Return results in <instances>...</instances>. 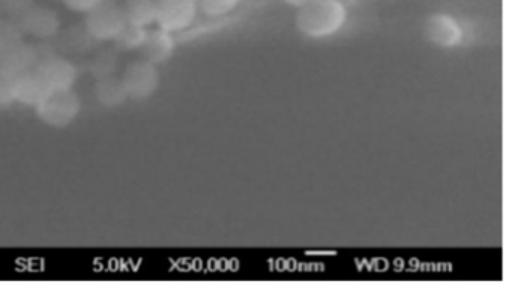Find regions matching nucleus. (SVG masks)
Returning <instances> with one entry per match:
<instances>
[{
	"mask_svg": "<svg viewBox=\"0 0 512 290\" xmlns=\"http://www.w3.org/2000/svg\"><path fill=\"white\" fill-rule=\"evenodd\" d=\"M347 22V10L340 0H310L298 8L296 28L305 37L320 40L337 34Z\"/></svg>",
	"mask_w": 512,
	"mask_h": 290,
	"instance_id": "obj_1",
	"label": "nucleus"
},
{
	"mask_svg": "<svg viewBox=\"0 0 512 290\" xmlns=\"http://www.w3.org/2000/svg\"><path fill=\"white\" fill-rule=\"evenodd\" d=\"M82 112V101L74 89L50 91L35 107L38 119L47 127L65 128L73 124Z\"/></svg>",
	"mask_w": 512,
	"mask_h": 290,
	"instance_id": "obj_2",
	"label": "nucleus"
},
{
	"mask_svg": "<svg viewBox=\"0 0 512 290\" xmlns=\"http://www.w3.org/2000/svg\"><path fill=\"white\" fill-rule=\"evenodd\" d=\"M121 80L128 100L146 101L154 97L160 89V70L146 59H137L125 67Z\"/></svg>",
	"mask_w": 512,
	"mask_h": 290,
	"instance_id": "obj_3",
	"label": "nucleus"
},
{
	"mask_svg": "<svg viewBox=\"0 0 512 290\" xmlns=\"http://www.w3.org/2000/svg\"><path fill=\"white\" fill-rule=\"evenodd\" d=\"M125 25L124 8L115 0H103L86 14L85 28L95 41H115Z\"/></svg>",
	"mask_w": 512,
	"mask_h": 290,
	"instance_id": "obj_4",
	"label": "nucleus"
},
{
	"mask_svg": "<svg viewBox=\"0 0 512 290\" xmlns=\"http://www.w3.org/2000/svg\"><path fill=\"white\" fill-rule=\"evenodd\" d=\"M197 13V0H158L155 25L170 34H176L190 28Z\"/></svg>",
	"mask_w": 512,
	"mask_h": 290,
	"instance_id": "obj_5",
	"label": "nucleus"
},
{
	"mask_svg": "<svg viewBox=\"0 0 512 290\" xmlns=\"http://www.w3.org/2000/svg\"><path fill=\"white\" fill-rule=\"evenodd\" d=\"M50 91H68L74 89L79 80V70L70 59L58 55L38 62L35 67Z\"/></svg>",
	"mask_w": 512,
	"mask_h": 290,
	"instance_id": "obj_6",
	"label": "nucleus"
},
{
	"mask_svg": "<svg viewBox=\"0 0 512 290\" xmlns=\"http://www.w3.org/2000/svg\"><path fill=\"white\" fill-rule=\"evenodd\" d=\"M23 32L38 41L53 40L62 29L61 17L52 8L34 5L22 19L19 20Z\"/></svg>",
	"mask_w": 512,
	"mask_h": 290,
	"instance_id": "obj_7",
	"label": "nucleus"
},
{
	"mask_svg": "<svg viewBox=\"0 0 512 290\" xmlns=\"http://www.w3.org/2000/svg\"><path fill=\"white\" fill-rule=\"evenodd\" d=\"M424 32L430 43L443 49L458 46L463 40L460 23L448 14H433L425 23Z\"/></svg>",
	"mask_w": 512,
	"mask_h": 290,
	"instance_id": "obj_8",
	"label": "nucleus"
},
{
	"mask_svg": "<svg viewBox=\"0 0 512 290\" xmlns=\"http://www.w3.org/2000/svg\"><path fill=\"white\" fill-rule=\"evenodd\" d=\"M37 64V52L32 44L23 43L14 49L0 52V73L11 79L34 70Z\"/></svg>",
	"mask_w": 512,
	"mask_h": 290,
	"instance_id": "obj_9",
	"label": "nucleus"
},
{
	"mask_svg": "<svg viewBox=\"0 0 512 290\" xmlns=\"http://www.w3.org/2000/svg\"><path fill=\"white\" fill-rule=\"evenodd\" d=\"M13 86L16 103L34 107V109L49 92V89L44 85L43 79H41L40 74L37 73L35 68L28 71V73L14 77Z\"/></svg>",
	"mask_w": 512,
	"mask_h": 290,
	"instance_id": "obj_10",
	"label": "nucleus"
},
{
	"mask_svg": "<svg viewBox=\"0 0 512 290\" xmlns=\"http://www.w3.org/2000/svg\"><path fill=\"white\" fill-rule=\"evenodd\" d=\"M176 50V41L173 34L157 28L148 31L145 44H143L140 52L143 53V59L154 65H163L170 61Z\"/></svg>",
	"mask_w": 512,
	"mask_h": 290,
	"instance_id": "obj_11",
	"label": "nucleus"
},
{
	"mask_svg": "<svg viewBox=\"0 0 512 290\" xmlns=\"http://www.w3.org/2000/svg\"><path fill=\"white\" fill-rule=\"evenodd\" d=\"M94 97L104 109H119L128 101L127 91L121 77L109 76L98 79L94 86Z\"/></svg>",
	"mask_w": 512,
	"mask_h": 290,
	"instance_id": "obj_12",
	"label": "nucleus"
},
{
	"mask_svg": "<svg viewBox=\"0 0 512 290\" xmlns=\"http://www.w3.org/2000/svg\"><path fill=\"white\" fill-rule=\"evenodd\" d=\"M122 8L131 25L149 28L157 22L158 0H125Z\"/></svg>",
	"mask_w": 512,
	"mask_h": 290,
	"instance_id": "obj_13",
	"label": "nucleus"
},
{
	"mask_svg": "<svg viewBox=\"0 0 512 290\" xmlns=\"http://www.w3.org/2000/svg\"><path fill=\"white\" fill-rule=\"evenodd\" d=\"M58 50L59 52L67 53H85L88 52L89 49H92V44H94V38L89 35V32L86 31L85 25L83 28H71L68 29L67 32L58 34Z\"/></svg>",
	"mask_w": 512,
	"mask_h": 290,
	"instance_id": "obj_14",
	"label": "nucleus"
},
{
	"mask_svg": "<svg viewBox=\"0 0 512 290\" xmlns=\"http://www.w3.org/2000/svg\"><path fill=\"white\" fill-rule=\"evenodd\" d=\"M148 28H142V26L131 25L127 23L125 28L122 29L121 34L116 37L113 43L116 44L119 50L122 52H134V50H140L145 44L146 37H148Z\"/></svg>",
	"mask_w": 512,
	"mask_h": 290,
	"instance_id": "obj_15",
	"label": "nucleus"
},
{
	"mask_svg": "<svg viewBox=\"0 0 512 290\" xmlns=\"http://www.w3.org/2000/svg\"><path fill=\"white\" fill-rule=\"evenodd\" d=\"M118 55L115 52L97 53L94 58L89 61L88 71L95 80L103 79V77L115 76L118 70Z\"/></svg>",
	"mask_w": 512,
	"mask_h": 290,
	"instance_id": "obj_16",
	"label": "nucleus"
},
{
	"mask_svg": "<svg viewBox=\"0 0 512 290\" xmlns=\"http://www.w3.org/2000/svg\"><path fill=\"white\" fill-rule=\"evenodd\" d=\"M25 32L17 20L2 19L0 20V52L14 49L25 43Z\"/></svg>",
	"mask_w": 512,
	"mask_h": 290,
	"instance_id": "obj_17",
	"label": "nucleus"
},
{
	"mask_svg": "<svg viewBox=\"0 0 512 290\" xmlns=\"http://www.w3.org/2000/svg\"><path fill=\"white\" fill-rule=\"evenodd\" d=\"M236 5L238 0H197V10L212 19L227 16L230 11L235 10Z\"/></svg>",
	"mask_w": 512,
	"mask_h": 290,
	"instance_id": "obj_18",
	"label": "nucleus"
},
{
	"mask_svg": "<svg viewBox=\"0 0 512 290\" xmlns=\"http://www.w3.org/2000/svg\"><path fill=\"white\" fill-rule=\"evenodd\" d=\"M34 0H0V10L8 19L17 20L19 22L32 7Z\"/></svg>",
	"mask_w": 512,
	"mask_h": 290,
	"instance_id": "obj_19",
	"label": "nucleus"
},
{
	"mask_svg": "<svg viewBox=\"0 0 512 290\" xmlns=\"http://www.w3.org/2000/svg\"><path fill=\"white\" fill-rule=\"evenodd\" d=\"M16 103L14 100L13 79L0 73V110L8 109Z\"/></svg>",
	"mask_w": 512,
	"mask_h": 290,
	"instance_id": "obj_20",
	"label": "nucleus"
},
{
	"mask_svg": "<svg viewBox=\"0 0 512 290\" xmlns=\"http://www.w3.org/2000/svg\"><path fill=\"white\" fill-rule=\"evenodd\" d=\"M62 2H64L68 10L74 11V13L88 14L97 5H100L103 0H62Z\"/></svg>",
	"mask_w": 512,
	"mask_h": 290,
	"instance_id": "obj_21",
	"label": "nucleus"
},
{
	"mask_svg": "<svg viewBox=\"0 0 512 290\" xmlns=\"http://www.w3.org/2000/svg\"><path fill=\"white\" fill-rule=\"evenodd\" d=\"M284 2L290 5V7L301 8L304 7L305 4H308L310 0H284Z\"/></svg>",
	"mask_w": 512,
	"mask_h": 290,
	"instance_id": "obj_22",
	"label": "nucleus"
},
{
	"mask_svg": "<svg viewBox=\"0 0 512 290\" xmlns=\"http://www.w3.org/2000/svg\"><path fill=\"white\" fill-rule=\"evenodd\" d=\"M4 19V14H2V10H0V20Z\"/></svg>",
	"mask_w": 512,
	"mask_h": 290,
	"instance_id": "obj_23",
	"label": "nucleus"
},
{
	"mask_svg": "<svg viewBox=\"0 0 512 290\" xmlns=\"http://www.w3.org/2000/svg\"><path fill=\"white\" fill-rule=\"evenodd\" d=\"M238 2H239V0H238Z\"/></svg>",
	"mask_w": 512,
	"mask_h": 290,
	"instance_id": "obj_24",
	"label": "nucleus"
}]
</instances>
